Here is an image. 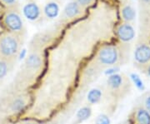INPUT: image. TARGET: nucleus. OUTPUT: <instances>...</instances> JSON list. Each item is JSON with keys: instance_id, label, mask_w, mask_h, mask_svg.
I'll return each instance as SVG.
<instances>
[{"instance_id": "obj_1", "label": "nucleus", "mask_w": 150, "mask_h": 124, "mask_svg": "<svg viewBox=\"0 0 150 124\" xmlns=\"http://www.w3.org/2000/svg\"><path fill=\"white\" fill-rule=\"evenodd\" d=\"M42 64L43 58L41 54L37 52L30 53L9 88L15 91H24L33 81L37 73L41 69Z\"/></svg>"}, {"instance_id": "obj_2", "label": "nucleus", "mask_w": 150, "mask_h": 124, "mask_svg": "<svg viewBox=\"0 0 150 124\" xmlns=\"http://www.w3.org/2000/svg\"><path fill=\"white\" fill-rule=\"evenodd\" d=\"M29 99L28 92L8 89L0 97V119L20 113L27 108Z\"/></svg>"}, {"instance_id": "obj_3", "label": "nucleus", "mask_w": 150, "mask_h": 124, "mask_svg": "<svg viewBox=\"0 0 150 124\" xmlns=\"http://www.w3.org/2000/svg\"><path fill=\"white\" fill-rule=\"evenodd\" d=\"M23 36L4 31L0 33V58L16 62L23 45Z\"/></svg>"}, {"instance_id": "obj_4", "label": "nucleus", "mask_w": 150, "mask_h": 124, "mask_svg": "<svg viewBox=\"0 0 150 124\" xmlns=\"http://www.w3.org/2000/svg\"><path fill=\"white\" fill-rule=\"evenodd\" d=\"M3 23L7 29L6 31L13 32L23 37L25 30L24 23L18 6L14 5L8 8L3 18Z\"/></svg>"}, {"instance_id": "obj_5", "label": "nucleus", "mask_w": 150, "mask_h": 124, "mask_svg": "<svg viewBox=\"0 0 150 124\" xmlns=\"http://www.w3.org/2000/svg\"><path fill=\"white\" fill-rule=\"evenodd\" d=\"M108 91L113 97H123L130 89L129 81L126 77L120 74H112L107 80Z\"/></svg>"}, {"instance_id": "obj_6", "label": "nucleus", "mask_w": 150, "mask_h": 124, "mask_svg": "<svg viewBox=\"0 0 150 124\" xmlns=\"http://www.w3.org/2000/svg\"><path fill=\"white\" fill-rule=\"evenodd\" d=\"M97 58L100 64L104 66L115 64L119 60V49L112 45L104 46L98 51Z\"/></svg>"}, {"instance_id": "obj_7", "label": "nucleus", "mask_w": 150, "mask_h": 124, "mask_svg": "<svg viewBox=\"0 0 150 124\" xmlns=\"http://www.w3.org/2000/svg\"><path fill=\"white\" fill-rule=\"evenodd\" d=\"M116 33L118 38L124 43L130 42L131 40L134 39L135 36V31L132 23H125V22L122 23L117 27Z\"/></svg>"}, {"instance_id": "obj_8", "label": "nucleus", "mask_w": 150, "mask_h": 124, "mask_svg": "<svg viewBox=\"0 0 150 124\" xmlns=\"http://www.w3.org/2000/svg\"><path fill=\"white\" fill-rule=\"evenodd\" d=\"M134 58L139 65L148 64L150 62V45L149 43H140L134 51Z\"/></svg>"}, {"instance_id": "obj_9", "label": "nucleus", "mask_w": 150, "mask_h": 124, "mask_svg": "<svg viewBox=\"0 0 150 124\" xmlns=\"http://www.w3.org/2000/svg\"><path fill=\"white\" fill-rule=\"evenodd\" d=\"M121 18L125 23H132L136 18V11L129 0H126L121 6Z\"/></svg>"}, {"instance_id": "obj_10", "label": "nucleus", "mask_w": 150, "mask_h": 124, "mask_svg": "<svg viewBox=\"0 0 150 124\" xmlns=\"http://www.w3.org/2000/svg\"><path fill=\"white\" fill-rule=\"evenodd\" d=\"M23 12L24 16L26 17L28 19L32 20V21L37 20L41 13V10L38 5L33 1H30L27 3L23 7Z\"/></svg>"}, {"instance_id": "obj_11", "label": "nucleus", "mask_w": 150, "mask_h": 124, "mask_svg": "<svg viewBox=\"0 0 150 124\" xmlns=\"http://www.w3.org/2000/svg\"><path fill=\"white\" fill-rule=\"evenodd\" d=\"M83 10V8H82L76 1H71L67 5L65 6L63 16L67 18H74L76 17L79 16Z\"/></svg>"}, {"instance_id": "obj_12", "label": "nucleus", "mask_w": 150, "mask_h": 124, "mask_svg": "<svg viewBox=\"0 0 150 124\" xmlns=\"http://www.w3.org/2000/svg\"><path fill=\"white\" fill-rule=\"evenodd\" d=\"M15 62L0 58V85L5 79L7 75L13 70Z\"/></svg>"}, {"instance_id": "obj_13", "label": "nucleus", "mask_w": 150, "mask_h": 124, "mask_svg": "<svg viewBox=\"0 0 150 124\" xmlns=\"http://www.w3.org/2000/svg\"><path fill=\"white\" fill-rule=\"evenodd\" d=\"M43 13L48 18H54L59 13V4L55 1H49L43 8Z\"/></svg>"}, {"instance_id": "obj_14", "label": "nucleus", "mask_w": 150, "mask_h": 124, "mask_svg": "<svg viewBox=\"0 0 150 124\" xmlns=\"http://www.w3.org/2000/svg\"><path fill=\"white\" fill-rule=\"evenodd\" d=\"M138 124H150V113L144 108H139L136 113Z\"/></svg>"}, {"instance_id": "obj_15", "label": "nucleus", "mask_w": 150, "mask_h": 124, "mask_svg": "<svg viewBox=\"0 0 150 124\" xmlns=\"http://www.w3.org/2000/svg\"><path fill=\"white\" fill-rule=\"evenodd\" d=\"M92 111L91 108L89 107H83V108H80L77 113V119H78V122L81 123V122H83L88 118H89V117L91 116Z\"/></svg>"}, {"instance_id": "obj_16", "label": "nucleus", "mask_w": 150, "mask_h": 124, "mask_svg": "<svg viewBox=\"0 0 150 124\" xmlns=\"http://www.w3.org/2000/svg\"><path fill=\"white\" fill-rule=\"evenodd\" d=\"M102 97V92L98 89H92L90 92L88 94V101L91 104H95L98 103Z\"/></svg>"}, {"instance_id": "obj_17", "label": "nucleus", "mask_w": 150, "mask_h": 124, "mask_svg": "<svg viewBox=\"0 0 150 124\" xmlns=\"http://www.w3.org/2000/svg\"><path fill=\"white\" fill-rule=\"evenodd\" d=\"M131 78H132V80L134 81L135 86L137 87L139 89H140V90H144V83H143V82L140 79V78L139 76L137 75V74H132Z\"/></svg>"}, {"instance_id": "obj_18", "label": "nucleus", "mask_w": 150, "mask_h": 124, "mask_svg": "<svg viewBox=\"0 0 150 124\" xmlns=\"http://www.w3.org/2000/svg\"><path fill=\"white\" fill-rule=\"evenodd\" d=\"M95 124H110L108 117L104 114H100L95 121Z\"/></svg>"}, {"instance_id": "obj_19", "label": "nucleus", "mask_w": 150, "mask_h": 124, "mask_svg": "<svg viewBox=\"0 0 150 124\" xmlns=\"http://www.w3.org/2000/svg\"><path fill=\"white\" fill-rule=\"evenodd\" d=\"M82 8H86L88 6L91 5L94 2V0H75Z\"/></svg>"}, {"instance_id": "obj_20", "label": "nucleus", "mask_w": 150, "mask_h": 124, "mask_svg": "<svg viewBox=\"0 0 150 124\" xmlns=\"http://www.w3.org/2000/svg\"><path fill=\"white\" fill-rule=\"evenodd\" d=\"M0 1H1V3H2L3 4H4L5 6H7L8 8L16 5L17 3V0H0Z\"/></svg>"}, {"instance_id": "obj_21", "label": "nucleus", "mask_w": 150, "mask_h": 124, "mask_svg": "<svg viewBox=\"0 0 150 124\" xmlns=\"http://www.w3.org/2000/svg\"><path fill=\"white\" fill-rule=\"evenodd\" d=\"M144 107L145 109L150 113V94H149L144 99Z\"/></svg>"}, {"instance_id": "obj_22", "label": "nucleus", "mask_w": 150, "mask_h": 124, "mask_svg": "<svg viewBox=\"0 0 150 124\" xmlns=\"http://www.w3.org/2000/svg\"><path fill=\"white\" fill-rule=\"evenodd\" d=\"M143 66V69H144V72L147 73V74L150 77V63H148V64L144 65H141Z\"/></svg>"}, {"instance_id": "obj_23", "label": "nucleus", "mask_w": 150, "mask_h": 124, "mask_svg": "<svg viewBox=\"0 0 150 124\" xmlns=\"http://www.w3.org/2000/svg\"><path fill=\"white\" fill-rule=\"evenodd\" d=\"M140 4L144 7H149L150 0H139Z\"/></svg>"}]
</instances>
